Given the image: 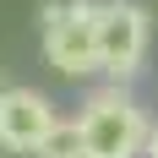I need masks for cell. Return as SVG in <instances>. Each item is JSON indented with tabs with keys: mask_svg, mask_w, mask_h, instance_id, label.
Listing matches in <instances>:
<instances>
[{
	"mask_svg": "<svg viewBox=\"0 0 158 158\" xmlns=\"http://www.w3.org/2000/svg\"><path fill=\"white\" fill-rule=\"evenodd\" d=\"M77 126H82V142H87V158H142L153 120L126 87H98L82 104Z\"/></svg>",
	"mask_w": 158,
	"mask_h": 158,
	"instance_id": "obj_1",
	"label": "cell"
},
{
	"mask_svg": "<svg viewBox=\"0 0 158 158\" xmlns=\"http://www.w3.org/2000/svg\"><path fill=\"white\" fill-rule=\"evenodd\" d=\"M98 6L104 0H44V60L60 77H93L98 71Z\"/></svg>",
	"mask_w": 158,
	"mask_h": 158,
	"instance_id": "obj_2",
	"label": "cell"
},
{
	"mask_svg": "<svg viewBox=\"0 0 158 158\" xmlns=\"http://www.w3.org/2000/svg\"><path fill=\"white\" fill-rule=\"evenodd\" d=\"M147 38H153V27H147V11L136 0H104L98 6V71L114 87L142 71Z\"/></svg>",
	"mask_w": 158,
	"mask_h": 158,
	"instance_id": "obj_3",
	"label": "cell"
},
{
	"mask_svg": "<svg viewBox=\"0 0 158 158\" xmlns=\"http://www.w3.org/2000/svg\"><path fill=\"white\" fill-rule=\"evenodd\" d=\"M55 126H60V114L38 87H6L0 93V147L6 153H38V142Z\"/></svg>",
	"mask_w": 158,
	"mask_h": 158,
	"instance_id": "obj_4",
	"label": "cell"
},
{
	"mask_svg": "<svg viewBox=\"0 0 158 158\" xmlns=\"http://www.w3.org/2000/svg\"><path fill=\"white\" fill-rule=\"evenodd\" d=\"M33 158H87L82 126H77V120H60V126H55L44 142H38V153H33Z\"/></svg>",
	"mask_w": 158,
	"mask_h": 158,
	"instance_id": "obj_5",
	"label": "cell"
},
{
	"mask_svg": "<svg viewBox=\"0 0 158 158\" xmlns=\"http://www.w3.org/2000/svg\"><path fill=\"white\" fill-rule=\"evenodd\" d=\"M142 158H158V120H153V131H147V153Z\"/></svg>",
	"mask_w": 158,
	"mask_h": 158,
	"instance_id": "obj_6",
	"label": "cell"
},
{
	"mask_svg": "<svg viewBox=\"0 0 158 158\" xmlns=\"http://www.w3.org/2000/svg\"><path fill=\"white\" fill-rule=\"evenodd\" d=\"M0 93H6V65H0Z\"/></svg>",
	"mask_w": 158,
	"mask_h": 158,
	"instance_id": "obj_7",
	"label": "cell"
}]
</instances>
